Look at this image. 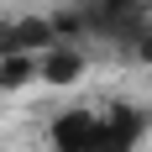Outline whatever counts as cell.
<instances>
[{
    "label": "cell",
    "mask_w": 152,
    "mask_h": 152,
    "mask_svg": "<svg viewBox=\"0 0 152 152\" xmlns=\"http://www.w3.org/2000/svg\"><path fill=\"white\" fill-rule=\"evenodd\" d=\"M0 94H5V84H0Z\"/></svg>",
    "instance_id": "3957f363"
},
{
    "label": "cell",
    "mask_w": 152,
    "mask_h": 152,
    "mask_svg": "<svg viewBox=\"0 0 152 152\" xmlns=\"http://www.w3.org/2000/svg\"><path fill=\"white\" fill-rule=\"evenodd\" d=\"M152 131V110L137 105H74L47 126L53 152H137L142 137Z\"/></svg>",
    "instance_id": "6da1fadb"
},
{
    "label": "cell",
    "mask_w": 152,
    "mask_h": 152,
    "mask_svg": "<svg viewBox=\"0 0 152 152\" xmlns=\"http://www.w3.org/2000/svg\"><path fill=\"white\" fill-rule=\"evenodd\" d=\"M84 68H89V58H84L79 42H53L47 53H37V79H42V84H58V89L74 84Z\"/></svg>",
    "instance_id": "7a4b0ae2"
}]
</instances>
